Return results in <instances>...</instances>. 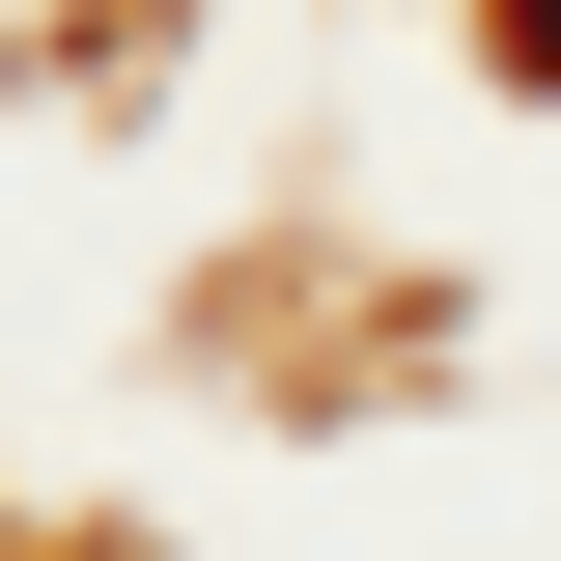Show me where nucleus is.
<instances>
[{
    "mask_svg": "<svg viewBox=\"0 0 561 561\" xmlns=\"http://www.w3.org/2000/svg\"><path fill=\"white\" fill-rule=\"evenodd\" d=\"M505 84H561V0H505Z\"/></svg>",
    "mask_w": 561,
    "mask_h": 561,
    "instance_id": "obj_1",
    "label": "nucleus"
}]
</instances>
